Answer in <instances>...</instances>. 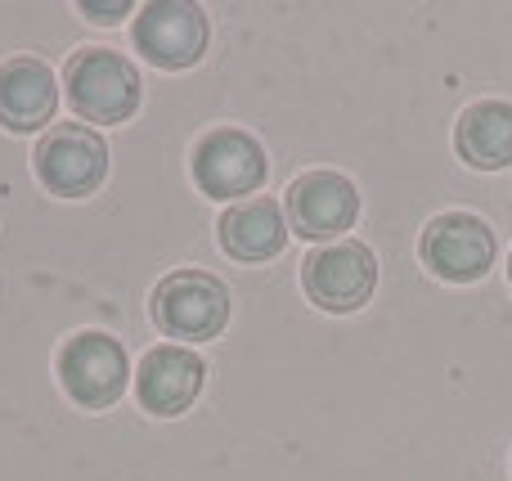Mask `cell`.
<instances>
[{
    "instance_id": "cell-12",
    "label": "cell",
    "mask_w": 512,
    "mask_h": 481,
    "mask_svg": "<svg viewBox=\"0 0 512 481\" xmlns=\"http://www.w3.org/2000/svg\"><path fill=\"white\" fill-rule=\"evenodd\" d=\"M216 234H221L225 257L256 266V261L279 257V252L288 248L292 230H288V216H283V207L274 203V198H243V203L225 207Z\"/></svg>"
},
{
    "instance_id": "cell-14",
    "label": "cell",
    "mask_w": 512,
    "mask_h": 481,
    "mask_svg": "<svg viewBox=\"0 0 512 481\" xmlns=\"http://www.w3.org/2000/svg\"><path fill=\"white\" fill-rule=\"evenodd\" d=\"M81 14H86L90 23L113 27V23H122V18L131 14V5H126V0H113V5H95V0H86V5H81Z\"/></svg>"
},
{
    "instance_id": "cell-15",
    "label": "cell",
    "mask_w": 512,
    "mask_h": 481,
    "mask_svg": "<svg viewBox=\"0 0 512 481\" xmlns=\"http://www.w3.org/2000/svg\"><path fill=\"white\" fill-rule=\"evenodd\" d=\"M508 279H512V257H508Z\"/></svg>"
},
{
    "instance_id": "cell-6",
    "label": "cell",
    "mask_w": 512,
    "mask_h": 481,
    "mask_svg": "<svg viewBox=\"0 0 512 481\" xmlns=\"http://www.w3.org/2000/svg\"><path fill=\"white\" fill-rule=\"evenodd\" d=\"M418 252H423V266L436 279H445V284H477L495 266L499 243H495V230L481 216L445 212L436 221H427Z\"/></svg>"
},
{
    "instance_id": "cell-7",
    "label": "cell",
    "mask_w": 512,
    "mask_h": 481,
    "mask_svg": "<svg viewBox=\"0 0 512 481\" xmlns=\"http://www.w3.org/2000/svg\"><path fill=\"white\" fill-rule=\"evenodd\" d=\"M207 36H212L207 14L189 0H153L131 23V41L140 50V59H149L162 72L194 68L207 54Z\"/></svg>"
},
{
    "instance_id": "cell-2",
    "label": "cell",
    "mask_w": 512,
    "mask_h": 481,
    "mask_svg": "<svg viewBox=\"0 0 512 481\" xmlns=\"http://www.w3.org/2000/svg\"><path fill=\"white\" fill-rule=\"evenodd\" d=\"M126 383H131V360H126L122 342L104 329L72 333L59 351V387L68 392L72 405L81 410H108L122 401Z\"/></svg>"
},
{
    "instance_id": "cell-4",
    "label": "cell",
    "mask_w": 512,
    "mask_h": 481,
    "mask_svg": "<svg viewBox=\"0 0 512 481\" xmlns=\"http://www.w3.org/2000/svg\"><path fill=\"white\" fill-rule=\"evenodd\" d=\"M36 180L59 198H86L104 185L108 176V144L95 126L86 122H59L41 135L32 153Z\"/></svg>"
},
{
    "instance_id": "cell-1",
    "label": "cell",
    "mask_w": 512,
    "mask_h": 481,
    "mask_svg": "<svg viewBox=\"0 0 512 481\" xmlns=\"http://www.w3.org/2000/svg\"><path fill=\"white\" fill-rule=\"evenodd\" d=\"M63 99L81 122H131V113L140 108V72L117 50H77L63 68Z\"/></svg>"
},
{
    "instance_id": "cell-13",
    "label": "cell",
    "mask_w": 512,
    "mask_h": 481,
    "mask_svg": "<svg viewBox=\"0 0 512 481\" xmlns=\"http://www.w3.org/2000/svg\"><path fill=\"white\" fill-rule=\"evenodd\" d=\"M454 149L477 171L508 167L512 162V104L508 99H481V104L463 108L459 126H454Z\"/></svg>"
},
{
    "instance_id": "cell-9",
    "label": "cell",
    "mask_w": 512,
    "mask_h": 481,
    "mask_svg": "<svg viewBox=\"0 0 512 481\" xmlns=\"http://www.w3.org/2000/svg\"><path fill=\"white\" fill-rule=\"evenodd\" d=\"M283 216H288V230L301 234L310 243L337 239L355 225L360 216V194L346 176L337 171H306L288 185V203H283Z\"/></svg>"
},
{
    "instance_id": "cell-11",
    "label": "cell",
    "mask_w": 512,
    "mask_h": 481,
    "mask_svg": "<svg viewBox=\"0 0 512 481\" xmlns=\"http://www.w3.org/2000/svg\"><path fill=\"white\" fill-rule=\"evenodd\" d=\"M59 108V81L54 68L32 54L0 63V126L5 131H36Z\"/></svg>"
},
{
    "instance_id": "cell-8",
    "label": "cell",
    "mask_w": 512,
    "mask_h": 481,
    "mask_svg": "<svg viewBox=\"0 0 512 481\" xmlns=\"http://www.w3.org/2000/svg\"><path fill=\"white\" fill-rule=\"evenodd\" d=\"M270 171L261 140L239 126H216L194 144V180L207 198H239L256 194Z\"/></svg>"
},
{
    "instance_id": "cell-5",
    "label": "cell",
    "mask_w": 512,
    "mask_h": 481,
    "mask_svg": "<svg viewBox=\"0 0 512 481\" xmlns=\"http://www.w3.org/2000/svg\"><path fill=\"white\" fill-rule=\"evenodd\" d=\"M301 288H306V297L319 311L351 315L378 288V257L360 239L324 243V248H315L301 261Z\"/></svg>"
},
{
    "instance_id": "cell-10",
    "label": "cell",
    "mask_w": 512,
    "mask_h": 481,
    "mask_svg": "<svg viewBox=\"0 0 512 481\" xmlns=\"http://www.w3.org/2000/svg\"><path fill=\"white\" fill-rule=\"evenodd\" d=\"M203 378H207V365L198 351L180 347V342H162L135 369V396H140V405L149 414L176 419V414H185L198 401Z\"/></svg>"
},
{
    "instance_id": "cell-3",
    "label": "cell",
    "mask_w": 512,
    "mask_h": 481,
    "mask_svg": "<svg viewBox=\"0 0 512 481\" xmlns=\"http://www.w3.org/2000/svg\"><path fill=\"white\" fill-rule=\"evenodd\" d=\"M149 311L167 338L207 342L230 324V288L207 270H176L153 288Z\"/></svg>"
}]
</instances>
